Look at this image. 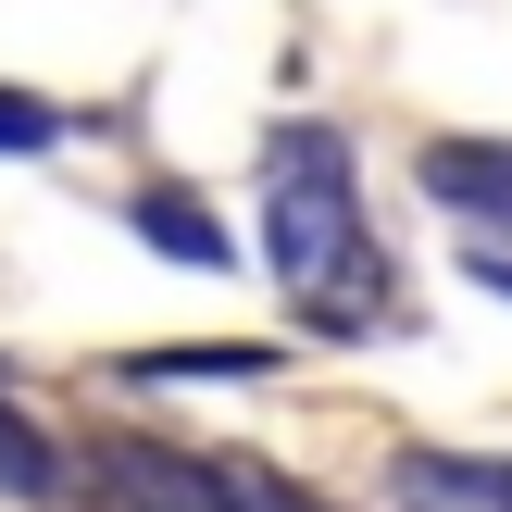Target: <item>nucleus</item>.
<instances>
[{"label":"nucleus","mask_w":512,"mask_h":512,"mask_svg":"<svg viewBox=\"0 0 512 512\" xmlns=\"http://www.w3.org/2000/svg\"><path fill=\"white\" fill-rule=\"evenodd\" d=\"M263 263H275V288H288L325 338H350V325L388 313V288H375V238H363L350 138L313 125V113L275 125V150H263Z\"/></svg>","instance_id":"nucleus-1"},{"label":"nucleus","mask_w":512,"mask_h":512,"mask_svg":"<svg viewBox=\"0 0 512 512\" xmlns=\"http://www.w3.org/2000/svg\"><path fill=\"white\" fill-rule=\"evenodd\" d=\"M88 475L113 512H238L225 463H188L175 438H88Z\"/></svg>","instance_id":"nucleus-2"},{"label":"nucleus","mask_w":512,"mask_h":512,"mask_svg":"<svg viewBox=\"0 0 512 512\" xmlns=\"http://www.w3.org/2000/svg\"><path fill=\"white\" fill-rule=\"evenodd\" d=\"M413 175H425L438 213L475 225V250H500V263H512V138H425Z\"/></svg>","instance_id":"nucleus-3"},{"label":"nucleus","mask_w":512,"mask_h":512,"mask_svg":"<svg viewBox=\"0 0 512 512\" xmlns=\"http://www.w3.org/2000/svg\"><path fill=\"white\" fill-rule=\"evenodd\" d=\"M125 225H138L163 263H188V275L225 263V225H213V200H200V188H138V200H125Z\"/></svg>","instance_id":"nucleus-4"},{"label":"nucleus","mask_w":512,"mask_h":512,"mask_svg":"<svg viewBox=\"0 0 512 512\" xmlns=\"http://www.w3.org/2000/svg\"><path fill=\"white\" fill-rule=\"evenodd\" d=\"M0 500H25V512H38V500H63V450H50L38 425L13 413V400H0Z\"/></svg>","instance_id":"nucleus-5"},{"label":"nucleus","mask_w":512,"mask_h":512,"mask_svg":"<svg viewBox=\"0 0 512 512\" xmlns=\"http://www.w3.org/2000/svg\"><path fill=\"white\" fill-rule=\"evenodd\" d=\"M38 150H63V113L38 88H0V163H38Z\"/></svg>","instance_id":"nucleus-6"},{"label":"nucleus","mask_w":512,"mask_h":512,"mask_svg":"<svg viewBox=\"0 0 512 512\" xmlns=\"http://www.w3.org/2000/svg\"><path fill=\"white\" fill-rule=\"evenodd\" d=\"M125 375H150V388H175V375H275V350H138Z\"/></svg>","instance_id":"nucleus-7"},{"label":"nucleus","mask_w":512,"mask_h":512,"mask_svg":"<svg viewBox=\"0 0 512 512\" xmlns=\"http://www.w3.org/2000/svg\"><path fill=\"white\" fill-rule=\"evenodd\" d=\"M225 488H238V512H338V500H313L300 475H275V463H225Z\"/></svg>","instance_id":"nucleus-8"},{"label":"nucleus","mask_w":512,"mask_h":512,"mask_svg":"<svg viewBox=\"0 0 512 512\" xmlns=\"http://www.w3.org/2000/svg\"><path fill=\"white\" fill-rule=\"evenodd\" d=\"M475 288H488V300H512V263H500V250H475Z\"/></svg>","instance_id":"nucleus-9"}]
</instances>
